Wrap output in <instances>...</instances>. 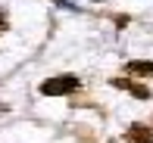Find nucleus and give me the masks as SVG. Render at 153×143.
Here are the masks:
<instances>
[{"instance_id": "1", "label": "nucleus", "mask_w": 153, "mask_h": 143, "mask_svg": "<svg viewBox=\"0 0 153 143\" xmlns=\"http://www.w3.org/2000/svg\"><path fill=\"white\" fill-rule=\"evenodd\" d=\"M81 87V78L78 75H53V78H44L38 87L41 97H69Z\"/></svg>"}, {"instance_id": "2", "label": "nucleus", "mask_w": 153, "mask_h": 143, "mask_svg": "<svg viewBox=\"0 0 153 143\" xmlns=\"http://www.w3.org/2000/svg\"><path fill=\"white\" fill-rule=\"evenodd\" d=\"M109 87L131 93L134 100H150V87L137 84V78H131V75H116V78H109Z\"/></svg>"}, {"instance_id": "3", "label": "nucleus", "mask_w": 153, "mask_h": 143, "mask_svg": "<svg viewBox=\"0 0 153 143\" xmlns=\"http://www.w3.org/2000/svg\"><path fill=\"white\" fill-rule=\"evenodd\" d=\"M125 143H153V128L144 125V121H134L125 131Z\"/></svg>"}, {"instance_id": "4", "label": "nucleus", "mask_w": 153, "mask_h": 143, "mask_svg": "<svg viewBox=\"0 0 153 143\" xmlns=\"http://www.w3.org/2000/svg\"><path fill=\"white\" fill-rule=\"evenodd\" d=\"M125 75L131 78H153V59H128L125 62Z\"/></svg>"}, {"instance_id": "5", "label": "nucleus", "mask_w": 153, "mask_h": 143, "mask_svg": "<svg viewBox=\"0 0 153 143\" xmlns=\"http://www.w3.org/2000/svg\"><path fill=\"white\" fill-rule=\"evenodd\" d=\"M10 28V16H6V10H0V34Z\"/></svg>"}, {"instance_id": "6", "label": "nucleus", "mask_w": 153, "mask_h": 143, "mask_svg": "<svg viewBox=\"0 0 153 143\" xmlns=\"http://www.w3.org/2000/svg\"><path fill=\"white\" fill-rule=\"evenodd\" d=\"M128 22H131L128 16H116V25H119V28H125V25H128Z\"/></svg>"}]
</instances>
